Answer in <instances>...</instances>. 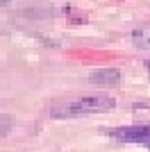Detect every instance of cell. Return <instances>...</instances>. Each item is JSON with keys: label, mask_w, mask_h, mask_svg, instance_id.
<instances>
[{"label": "cell", "mask_w": 150, "mask_h": 152, "mask_svg": "<svg viewBox=\"0 0 150 152\" xmlns=\"http://www.w3.org/2000/svg\"><path fill=\"white\" fill-rule=\"evenodd\" d=\"M118 80H121V70L118 68H102V70H98V73H93L91 75V82L93 84H118Z\"/></svg>", "instance_id": "obj_3"}, {"label": "cell", "mask_w": 150, "mask_h": 152, "mask_svg": "<svg viewBox=\"0 0 150 152\" xmlns=\"http://www.w3.org/2000/svg\"><path fill=\"white\" fill-rule=\"evenodd\" d=\"M116 107V100L112 95H87L71 100L64 107H55L52 116L55 118H73V116H89V114H105Z\"/></svg>", "instance_id": "obj_1"}, {"label": "cell", "mask_w": 150, "mask_h": 152, "mask_svg": "<svg viewBox=\"0 0 150 152\" xmlns=\"http://www.w3.org/2000/svg\"><path fill=\"white\" fill-rule=\"evenodd\" d=\"M12 129V118L9 116H0V136H5Z\"/></svg>", "instance_id": "obj_5"}, {"label": "cell", "mask_w": 150, "mask_h": 152, "mask_svg": "<svg viewBox=\"0 0 150 152\" xmlns=\"http://www.w3.org/2000/svg\"><path fill=\"white\" fill-rule=\"evenodd\" d=\"M132 41H134V45L141 48V50H150V25L134 30L132 32Z\"/></svg>", "instance_id": "obj_4"}, {"label": "cell", "mask_w": 150, "mask_h": 152, "mask_svg": "<svg viewBox=\"0 0 150 152\" xmlns=\"http://www.w3.org/2000/svg\"><path fill=\"white\" fill-rule=\"evenodd\" d=\"M148 70H150V61H148Z\"/></svg>", "instance_id": "obj_7"}, {"label": "cell", "mask_w": 150, "mask_h": 152, "mask_svg": "<svg viewBox=\"0 0 150 152\" xmlns=\"http://www.w3.org/2000/svg\"><path fill=\"white\" fill-rule=\"evenodd\" d=\"M121 143H143L150 148V125H125L116 127L112 134Z\"/></svg>", "instance_id": "obj_2"}, {"label": "cell", "mask_w": 150, "mask_h": 152, "mask_svg": "<svg viewBox=\"0 0 150 152\" xmlns=\"http://www.w3.org/2000/svg\"><path fill=\"white\" fill-rule=\"evenodd\" d=\"M7 2H9V0H0V5H7Z\"/></svg>", "instance_id": "obj_6"}]
</instances>
